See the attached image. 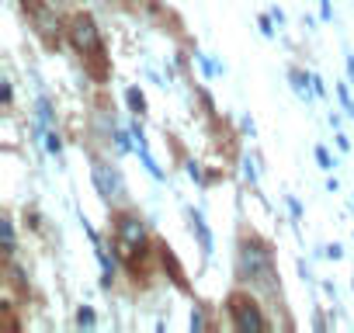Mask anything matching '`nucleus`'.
Returning a JSON list of instances; mask_svg holds the SVG:
<instances>
[{"label": "nucleus", "mask_w": 354, "mask_h": 333, "mask_svg": "<svg viewBox=\"0 0 354 333\" xmlns=\"http://www.w3.org/2000/svg\"><path fill=\"white\" fill-rule=\"evenodd\" d=\"M115 243H118V254L125 260V267L132 274H139L146 254H149V243H146V229L136 216H122L118 226H115Z\"/></svg>", "instance_id": "f257e3e1"}, {"label": "nucleus", "mask_w": 354, "mask_h": 333, "mask_svg": "<svg viewBox=\"0 0 354 333\" xmlns=\"http://www.w3.org/2000/svg\"><path fill=\"white\" fill-rule=\"evenodd\" d=\"M288 77H292V84H295V91H299L302 97H309V94H313V87H309V84H313V77H306L302 70H292Z\"/></svg>", "instance_id": "39448f33"}, {"label": "nucleus", "mask_w": 354, "mask_h": 333, "mask_svg": "<svg viewBox=\"0 0 354 333\" xmlns=\"http://www.w3.org/2000/svg\"><path fill=\"white\" fill-rule=\"evenodd\" d=\"M4 247H8V254L15 250V226H11V219H4Z\"/></svg>", "instance_id": "6e6552de"}, {"label": "nucleus", "mask_w": 354, "mask_h": 333, "mask_svg": "<svg viewBox=\"0 0 354 333\" xmlns=\"http://www.w3.org/2000/svg\"><path fill=\"white\" fill-rule=\"evenodd\" d=\"M316 160H319V166H323V171H333V160H330V153H326L323 146H316Z\"/></svg>", "instance_id": "1a4fd4ad"}, {"label": "nucleus", "mask_w": 354, "mask_h": 333, "mask_svg": "<svg viewBox=\"0 0 354 333\" xmlns=\"http://www.w3.org/2000/svg\"><path fill=\"white\" fill-rule=\"evenodd\" d=\"M323 91H326V87H323V80H319V77H313V94H323Z\"/></svg>", "instance_id": "ddd939ff"}, {"label": "nucleus", "mask_w": 354, "mask_h": 333, "mask_svg": "<svg viewBox=\"0 0 354 333\" xmlns=\"http://www.w3.org/2000/svg\"><path fill=\"white\" fill-rule=\"evenodd\" d=\"M344 108H347V111H351V118H354V101H347V104H344Z\"/></svg>", "instance_id": "4468645a"}, {"label": "nucleus", "mask_w": 354, "mask_h": 333, "mask_svg": "<svg viewBox=\"0 0 354 333\" xmlns=\"http://www.w3.org/2000/svg\"><path fill=\"white\" fill-rule=\"evenodd\" d=\"M240 264H243V274H247V281L254 278L257 285H264V288H274L271 250H268L264 243H243V250H240Z\"/></svg>", "instance_id": "f03ea898"}, {"label": "nucleus", "mask_w": 354, "mask_h": 333, "mask_svg": "<svg viewBox=\"0 0 354 333\" xmlns=\"http://www.w3.org/2000/svg\"><path fill=\"white\" fill-rule=\"evenodd\" d=\"M70 42H73L77 53H84V56L94 59V63L104 56V46H101V35H97V25H94L91 15H77V18L70 21Z\"/></svg>", "instance_id": "7ed1b4c3"}, {"label": "nucleus", "mask_w": 354, "mask_h": 333, "mask_svg": "<svg viewBox=\"0 0 354 333\" xmlns=\"http://www.w3.org/2000/svg\"><path fill=\"white\" fill-rule=\"evenodd\" d=\"M230 316H233L236 330H264L268 326V319L261 316V309L250 295H233L230 298Z\"/></svg>", "instance_id": "20e7f679"}, {"label": "nucleus", "mask_w": 354, "mask_h": 333, "mask_svg": "<svg viewBox=\"0 0 354 333\" xmlns=\"http://www.w3.org/2000/svg\"><path fill=\"white\" fill-rule=\"evenodd\" d=\"M25 4H32V0H25Z\"/></svg>", "instance_id": "2eb2a0df"}, {"label": "nucleus", "mask_w": 354, "mask_h": 333, "mask_svg": "<svg viewBox=\"0 0 354 333\" xmlns=\"http://www.w3.org/2000/svg\"><path fill=\"white\" fill-rule=\"evenodd\" d=\"M192 222H195V233H198V240H202V250H205V257H209V254H212V236H209V229H205L202 216H192Z\"/></svg>", "instance_id": "423d86ee"}, {"label": "nucleus", "mask_w": 354, "mask_h": 333, "mask_svg": "<svg viewBox=\"0 0 354 333\" xmlns=\"http://www.w3.org/2000/svg\"><path fill=\"white\" fill-rule=\"evenodd\" d=\"M77 323H80V326H94V312H91V309H80V312H77Z\"/></svg>", "instance_id": "9d476101"}, {"label": "nucleus", "mask_w": 354, "mask_h": 333, "mask_svg": "<svg viewBox=\"0 0 354 333\" xmlns=\"http://www.w3.org/2000/svg\"><path fill=\"white\" fill-rule=\"evenodd\" d=\"M125 97H129V104H132V111H136V115H142V111H146V101H142V94H139V91H129Z\"/></svg>", "instance_id": "0eeeda50"}, {"label": "nucleus", "mask_w": 354, "mask_h": 333, "mask_svg": "<svg viewBox=\"0 0 354 333\" xmlns=\"http://www.w3.org/2000/svg\"><path fill=\"white\" fill-rule=\"evenodd\" d=\"M192 326H195V330H205V316L195 312V316H192Z\"/></svg>", "instance_id": "f8f14e48"}, {"label": "nucleus", "mask_w": 354, "mask_h": 333, "mask_svg": "<svg viewBox=\"0 0 354 333\" xmlns=\"http://www.w3.org/2000/svg\"><path fill=\"white\" fill-rule=\"evenodd\" d=\"M261 32H264V35H274V18L261 15Z\"/></svg>", "instance_id": "9b49d317"}]
</instances>
